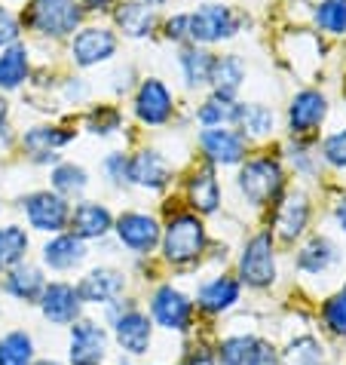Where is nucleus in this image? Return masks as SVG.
I'll use <instances>...</instances> for the list:
<instances>
[{
  "instance_id": "nucleus-1",
  "label": "nucleus",
  "mask_w": 346,
  "mask_h": 365,
  "mask_svg": "<svg viewBox=\"0 0 346 365\" xmlns=\"http://www.w3.org/2000/svg\"><path fill=\"white\" fill-rule=\"evenodd\" d=\"M209 249V230L196 212H178L162 225L159 255L169 267H193L199 264Z\"/></svg>"
},
{
  "instance_id": "nucleus-2",
  "label": "nucleus",
  "mask_w": 346,
  "mask_h": 365,
  "mask_svg": "<svg viewBox=\"0 0 346 365\" xmlns=\"http://www.w3.org/2000/svg\"><path fill=\"white\" fill-rule=\"evenodd\" d=\"M105 319L110 326V341L117 344L120 356L126 359H145L154 347V322L147 310L138 307V301H114L105 307Z\"/></svg>"
},
{
  "instance_id": "nucleus-3",
  "label": "nucleus",
  "mask_w": 346,
  "mask_h": 365,
  "mask_svg": "<svg viewBox=\"0 0 346 365\" xmlns=\"http://www.w3.org/2000/svg\"><path fill=\"white\" fill-rule=\"evenodd\" d=\"M276 240H273L270 230H258L254 237L246 240V246L239 252L236 279L242 282V289L267 292L276 286Z\"/></svg>"
},
{
  "instance_id": "nucleus-4",
  "label": "nucleus",
  "mask_w": 346,
  "mask_h": 365,
  "mask_svg": "<svg viewBox=\"0 0 346 365\" xmlns=\"http://www.w3.org/2000/svg\"><path fill=\"white\" fill-rule=\"evenodd\" d=\"M147 317L154 322V329L172 331V334H193L196 329V307L187 292H181L172 282H159L147 298Z\"/></svg>"
},
{
  "instance_id": "nucleus-5",
  "label": "nucleus",
  "mask_w": 346,
  "mask_h": 365,
  "mask_svg": "<svg viewBox=\"0 0 346 365\" xmlns=\"http://www.w3.org/2000/svg\"><path fill=\"white\" fill-rule=\"evenodd\" d=\"M218 365H282L279 347L261 334L233 331L215 341Z\"/></svg>"
},
{
  "instance_id": "nucleus-6",
  "label": "nucleus",
  "mask_w": 346,
  "mask_h": 365,
  "mask_svg": "<svg viewBox=\"0 0 346 365\" xmlns=\"http://www.w3.org/2000/svg\"><path fill=\"white\" fill-rule=\"evenodd\" d=\"M282 187H285V172L270 157L248 160L239 172V190L251 206H270V202H276L282 197Z\"/></svg>"
},
{
  "instance_id": "nucleus-7",
  "label": "nucleus",
  "mask_w": 346,
  "mask_h": 365,
  "mask_svg": "<svg viewBox=\"0 0 346 365\" xmlns=\"http://www.w3.org/2000/svg\"><path fill=\"white\" fill-rule=\"evenodd\" d=\"M110 331L95 319H77L68 331V365H108Z\"/></svg>"
},
{
  "instance_id": "nucleus-8",
  "label": "nucleus",
  "mask_w": 346,
  "mask_h": 365,
  "mask_svg": "<svg viewBox=\"0 0 346 365\" xmlns=\"http://www.w3.org/2000/svg\"><path fill=\"white\" fill-rule=\"evenodd\" d=\"M114 233L120 240V246L129 249L132 255H154L159 249V237H162V225L147 215V212H123L120 218H114Z\"/></svg>"
},
{
  "instance_id": "nucleus-9",
  "label": "nucleus",
  "mask_w": 346,
  "mask_h": 365,
  "mask_svg": "<svg viewBox=\"0 0 346 365\" xmlns=\"http://www.w3.org/2000/svg\"><path fill=\"white\" fill-rule=\"evenodd\" d=\"M40 313L49 326H74L77 319H83V307L86 304L80 301V292L74 282H65V279H53L46 282L43 295L37 301Z\"/></svg>"
},
{
  "instance_id": "nucleus-10",
  "label": "nucleus",
  "mask_w": 346,
  "mask_h": 365,
  "mask_svg": "<svg viewBox=\"0 0 346 365\" xmlns=\"http://www.w3.org/2000/svg\"><path fill=\"white\" fill-rule=\"evenodd\" d=\"M80 19H83V9L77 0H34L28 25L37 28L40 34L65 37L80 25Z\"/></svg>"
},
{
  "instance_id": "nucleus-11",
  "label": "nucleus",
  "mask_w": 346,
  "mask_h": 365,
  "mask_svg": "<svg viewBox=\"0 0 346 365\" xmlns=\"http://www.w3.org/2000/svg\"><path fill=\"white\" fill-rule=\"evenodd\" d=\"M242 298V282L236 279V273H218V277L206 279L196 289L193 307L202 313L206 319H218L224 313H230Z\"/></svg>"
},
{
  "instance_id": "nucleus-12",
  "label": "nucleus",
  "mask_w": 346,
  "mask_h": 365,
  "mask_svg": "<svg viewBox=\"0 0 346 365\" xmlns=\"http://www.w3.org/2000/svg\"><path fill=\"white\" fill-rule=\"evenodd\" d=\"M25 218L31 230L40 233H65L68 230V221H70V202L65 197H58L56 190H37L25 200Z\"/></svg>"
},
{
  "instance_id": "nucleus-13",
  "label": "nucleus",
  "mask_w": 346,
  "mask_h": 365,
  "mask_svg": "<svg viewBox=\"0 0 346 365\" xmlns=\"http://www.w3.org/2000/svg\"><path fill=\"white\" fill-rule=\"evenodd\" d=\"M77 292H80V301H83L86 307H108V304L123 298L126 273L117 270V267H93L89 273L80 277Z\"/></svg>"
},
{
  "instance_id": "nucleus-14",
  "label": "nucleus",
  "mask_w": 346,
  "mask_h": 365,
  "mask_svg": "<svg viewBox=\"0 0 346 365\" xmlns=\"http://www.w3.org/2000/svg\"><path fill=\"white\" fill-rule=\"evenodd\" d=\"M236 34V16L221 4H206L187 16V40L196 43H218Z\"/></svg>"
},
{
  "instance_id": "nucleus-15",
  "label": "nucleus",
  "mask_w": 346,
  "mask_h": 365,
  "mask_svg": "<svg viewBox=\"0 0 346 365\" xmlns=\"http://www.w3.org/2000/svg\"><path fill=\"white\" fill-rule=\"evenodd\" d=\"M310 227V200L303 190L285 194L276 202V215H273V240L279 242H298Z\"/></svg>"
},
{
  "instance_id": "nucleus-16",
  "label": "nucleus",
  "mask_w": 346,
  "mask_h": 365,
  "mask_svg": "<svg viewBox=\"0 0 346 365\" xmlns=\"http://www.w3.org/2000/svg\"><path fill=\"white\" fill-rule=\"evenodd\" d=\"M86 255H89L86 242L80 240V237H74L70 230L56 233V237L49 240L43 249H40V261H43V267H49L53 273H70V270H77L86 261Z\"/></svg>"
},
{
  "instance_id": "nucleus-17",
  "label": "nucleus",
  "mask_w": 346,
  "mask_h": 365,
  "mask_svg": "<svg viewBox=\"0 0 346 365\" xmlns=\"http://www.w3.org/2000/svg\"><path fill=\"white\" fill-rule=\"evenodd\" d=\"M68 230L80 237L83 242L89 240H105L108 233H114V215H110L108 206L93 200H83L70 209V221H68Z\"/></svg>"
},
{
  "instance_id": "nucleus-18",
  "label": "nucleus",
  "mask_w": 346,
  "mask_h": 365,
  "mask_svg": "<svg viewBox=\"0 0 346 365\" xmlns=\"http://www.w3.org/2000/svg\"><path fill=\"white\" fill-rule=\"evenodd\" d=\"M114 53H117V37L110 34L108 28H83V31L74 37V46H70L74 62L83 68L108 62Z\"/></svg>"
},
{
  "instance_id": "nucleus-19",
  "label": "nucleus",
  "mask_w": 346,
  "mask_h": 365,
  "mask_svg": "<svg viewBox=\"0 0 346 365\" xmlns=\"http://www.w3.org/2000/svg\"><path fill=\"white\" fill-rule=\"evenodd\" d=\"M325 114H328V101H325V96L315 93V89H300V93L291 98L288 126H291L294 135H307L322 123Z\"/></svg>"
},
{
  "instance_id": "nucleus-20",
  "label": "nucleus",
  "mask_w": 346,
  "mask_h": 365,
  "mask_svg": "<svg viewBox=\"0 0 346 365\" xmlns=\"http://www.w3.org/2000/svg\"><path fill=\"white\" fill-rule=\"evenodd\" d=\"M199 145L206 150L209 163H221V166H233L246 157V138L233 129H224V126H215V129H206L199 135Z\"/></svg>"
},
{
  "instance_id": "nucleus-21",
  "label": "nucleus",
  "mask_w": 346,
  "mask_h": 365,
  "mask_svg": "<svg viewBox=\"0 0 346 365\" xmlns=\"http://www.w3.org/2000/svg\"><path fill=\"white\" fill-rule=\"evenodd\" d=\"M187 200H190V209L196 215H215L221 209V185L215 178V169L211 166H199L190 172L187 178Z\"/></svg>"
},
{
  "instance_id": "nucleus-22",
  "label": "nucleus",
  "mask_w": 346,
  "mask_h": 365,
  "mask_svg": "<svg viewBox=\"0 0 346 365\" xmlns=\"http://www.w3.org/2000/svg\"><path fill=\"white\" fill-rule=\"evenodd\" d=\"M172 93L159 80H145L138 89V98H135V114L141 123L147 126H162L166 120L172 117Z\"/></svg>"
},
{
  "instance_id": "nucleus-23",
  "label": "nucleus",
  "mask_w": 346,
  "mask_h": 365,
  "mask_svg": "<svg viewBox=\"0 0 346 365\" xmlns=\"http://www.w3.org/2000/svg\"><path fill=\"white\" fill-rule=\"evenodd\" d=\"M43 289H46V277L37 264H28L25 261V264H19V267L4 273V292L13 301L37 304L40 295H43Z\"/></svg>"
},
{
  "instance_id": "nucleus-24",
  "label": "nucleus",
  "mask_w": 346,
  "mask_h": 365,
  "mask_svg": "<svg viewBox=\"0 0 346 365\" xmlns=\"http://www.w3.org/2000/svg\"><path fill=\"white\" fill-rule=\"evenodd\" d=\"M129 181H135L147 190H159L172 181V169L157 150H141L129 160Z\"/></svg>"
},
{
  "instance_id": "nucleus-25",
  "label": "nucleus",
  "mask_w": 346,
  "mask_h": 365,
  "mask_svg": "<svg viewBox=\"0 0 346 365\" xmlns=\"http://www.w3.org/2000/svg\"><path fill=\"white\" fill-rule=\"evenodd\" d=\"M279 356H282V365H328L325 344L310 331L294 334V338L279 350Z\"/></svg>"
},
{
  "instance_id": "nucleus-26",
  "label": "nucleus",
  "mask_w": 346,
  "mask_h": 365,
  "mask_svg": "<svg viewBox=\"0 0 346 365\" xmlns=\"http://www.w3.org/2000/svg\"><path fill=\"white\" fill-rule=\"evenodd\" d=\"M37 362V344L34 334L25 329H9L0 334V365H34Z\"/></svg>"
},
{
  "instance_id": "nucleus-27",
  "label": "nucleus",
  "mask_w": 346,
  "mask_h": 365,
  "mask_svg": "<svg viewBox=\"0 0 346 365\" xmlns=\"http://www.w3.org/2000/svg\"><path fill=\"white\" fill-rule=\"evenodd\" d=\"M334 261H337V249H334V242L325 240V237H313L298 249V270L310 273V277L325 273Z\"/></svg>"
},
{
  "instance_id": "nucleus-28",
  "label": "nucleus",
  "mask_w": 346,
  "mask_h": 365,
  "mask_svg": "<svg viewBox=\"0 0 346 365\" xmlns=\"http://www.w3.org/2000/svg\"><path fill=\"white\" fill-rule=\"evenodd\" d=\"M28 249H31V237L19 225H4L0 227V273L25 264Z\"/></svg>"
},
{
  "instance_id": "nucleus-29",
  "label": "nucleus",
  "mask_w": 346,
  "mask_h": 365,
  "mask_svg": "<svg viewBox=\"0 0 346 365\" xmlns=\"http://www.w3.org/2000/svg\"><path fill=\"white\" fill-rule=\"evenodd\" d=\"M246 80V65H242L239 56H221L215 58V68H211V83H215V96L221 98H233L236 89Z\"/></svg>"
},
{
  "instance_id": "nucleus-30",
  "label": "nucleus",
  "mask_w": 346,
  "mask_h": 365,
  "mask_svg": "<svg viewBox=\"0 0 346 365\" xmlns=\"http://www.w3.org/2000/svg\"><path fill=\"white\" fill-rule=\"evenodd\" d=\"M120 31L129 34V37H147L150 28H154V6L147 4H135V0H129L114 13Z\"/></svg>"
},
{
  "instance_id": "nucleus-31",
  "label": "nucleus",
  "mask_w": 346,
  "mask_h": 365,
  "mask_svg": "<svg viewBox=\"0 0 346 365\" xmlns=\"http://www.w3.org/2000/svg\"><path fill=\"white\" fill-rule=\"evenodd\" d=\"M68 141H70V133H62L56 126H37L25 135V148L31 150V157L37 163H46V160H56L53 150L68 145Z\"/></svg>"
},
{
  "instance_id": "nucleus-32",
  "label": "nucleus",
  "mask_w": 346,
  "mask_h": 365,
  "mask_svg": "<svg viewBox=\"0 0 346 365\" xmlns=\"http://www.w3.org/2000/svg\"><path fill=\"white\" fill-rule=\"evenodd\" d=\"M236 123L248 138H267L273 133V110L263 105H239L236 108Z\"/></svg>"
},
{
  "instance_id": "nucleus-33",
  "label": "nucleus",
  "mask_w": 346,
  "mask_h": 365,
  "mask_svg": "<svg viewBox=\"0 0 346 365\" xmlns=\"http://www.w3.org/2000/svg\"><path fill=\"white\" fill-rule=\"evenodd\" d=\"M319 319H322V329L331 338H346V286L322 301Z\"/></svg>"
},
{
  "instance_id": "nucleus-34",
  "label": "nucleus",
  "mask_w": 346,
  "mask_h": 365,
  "mask_svg": "<svg viewBox=\"0 0 346 365\" xmlns=\"http://www.w3.org/2000/svg\"><path fill=\"white\" fill-rule=\"evenodd\" d=\"M28 77V49L25 46H9L0 56V86L4 89H16L22 86Z\"/></svg>"
},
{
  "instance_id": "nucleus-35",
  "label": "nucleus",
  "mask_w": 346,
  "mask_h": 365,
  "mask_svg": "<svg viewBox=\"0 0 346 365\" xmlns=\"http://www.w3.org/2000/svg\"><path fill=\"white\" fill-rule=\"evenodd\" d=\"M181 68H184V77L190 86H202L211 80V68H215V56L206 53V49H187L181 56Z\"/></svg>"
},
{
  "instance_id": "nucleus-36",
  "label": "nucleus",
  "mask_w": 346,
  "mask_h": 365,
  "mask_svg": "<svg viewBox=\"0 0 346 365\" xmlns=\"http://www.w3.org/2000/svg\"><path fill=\"white\" fill-rule=\"evenodd\" d=\"M86 185H89L86 172L80 169V166H74V163H62V166L53 172V187H56V194L65 197V200L80 197L86 190Z\"/></svg>"
},
{
  "instance_id": "nucleus-37",
  "label": "nucleus",
  "mask_w": 346,
  "mask_h": 365,
  "mask_svg": "<svg viewBox=\"0 0 346 365\" xmlns=\"http://www.w3.org/2000/svg\"><path fill=\"white\" fill-rule=\"evenodd\" d=\"M236 108L239 105H233V98H209L206 105L199 108V123H206L209 129H215V126H227V123H236Z\"/></svg>"
},
{
  "instance_id": "nucleus-38",
  "label": "nucleus",
  "mask_w": 346,
  "mask_h": 365,
  "mask_svg": "<svg viewBox=\"0 0 346 365\" xmlns=\"http://www.w3.org/2000/svg\"><path fill=\"white\" fill-rule=\"evenodd\" d=\"M315 22L328 34H343L346 31V0H322L315 9Z\"/></svg>"
},
{
  "instance_id": "nucleus-39",
  "label": "nucleus",
  "mask_w": 346,
  "mask_h": 365,
  "mask_svg": "<svg viewBox=\"0 0 346 365\" xmlns=\"http://www.w3.org/2000/svg\"><path fill=\"white\" fill-rule=\"evenodd\" d=\"M178 365H218L215 359V341H190L184 353H181Z\"/></svg>"
},
{
  "instance_id": "nucleus-40",
  "label": "nucleus",
  "mask_w": 346,
  "mask_h": 365,
  "mask_svg": "<svg viewBox=\"0 0 346 365\" xmlns=\"http://www.w3.org/2000/svg\"><path fill=\"white\" fill-rule=\"evenodd\" d=\"M86 123L93 133L108 135V133H114V129H120V110L117 108H95L93 114L86 117Z\"/></svg>"
},
{
  "instance_id": "nucleus-41",
  "label": "nucleus",
  "mask_w": 346,
  "mask_h": 365,
  "mask_svg": "<svg viewBox=\"0 0 346 365\" xmlns=\"http://www.w3.org/2000/svg\"><path fill=\"white\" fill-rule=\"evenodd\" d=\"M322 157L328 160L331 166H337V169H343V166H346V129H343V133H334V135L325 138V145H322Z\"/></svg>"
},
{
  "instance_id": "nucleus-42",
  "label": "nucleus",
  "mask_w": 346,
  "mask_h": 365,
  "mask_svg": "<svg viewBox=\"0 0 346 365\" xmlns=\"http://www.w3.org/2000/svg\"><path fill=\"white\" fill-rule=\"evenodd\" d=\"M105 169H108V175H110L114 185H126L129 181V160L123 154H110L105 160Z\"/></svg>"
},
{
  "instance_id": "nucleus-43",
  "label": "nucleus",
  "mask_w": 346,
  "mask_h": 365,
  "mask_svg": "<svg viewBox=\"0 0 346 365\" xmlns=\"http://www.w3.org/2000/svg\"><path fill=\"white\" fill-rule=\"evenodd\" d=\"M16 37H19V22H16V16L9 13V9L0 6V46L13 43Z\"/></svg>"
},
{
  "instance_id": "nucleus-44",
  "label": "nucleus",
  "mask_w": 346,
  "mask_h": 365,
  "mask_svg": "<svg viewBox=\"0 0 346 365\" xmlns=\"http://www.w3.org/2000/svg\"><path fill=\"white\" fill-rule=\"evenodd\" d=\"M166 34L169 40H187V16H175L166 22Z\"/></svg>"
},
{
  "instance_id": "nucleus-45",
  "label": "nucleus",
  "mask_w": 346,
  "mask_h": 365,
  "mask_svg": "<svg viewBox=\"0 0 346 365\" xmlns=\"http://www.w3.org/2000/svg\"><path fill=\"white\" fill-rule=\"evenodd\" d=\"M334 218H337V225H340V230L346 233V197L337 202V206H334Z\"/></svg>"
},
{
  "instance_id": "nucleus-46",
  "label": "nucleus",
  "mask_w": 346,
  "mask_h": 365,
  "mask_svg": "<svg viewBox=\"0 0 346 365\" xmlns=\"http://www.w3.org/2000/svg\"><path fill=\"white\" fill-rule=\"evenodd\" d=\"M110 4H114V0H83L86 9H110Z\"/></svg>"
},
{
  "instance_id": "nucleus-47",
  "label": "nucleus",
  "mask_w": 346,
  "mask_h": 365,
  "mask_svg": "<svg viewBox=\"0 0 346 365\" xmlns=\"http://www.w3.org/2000/svg\"><path fill=\"white\" fill-rule=\"evenodd\" d=\"M34 365H62V362H58V359H40V356H37Z\"/></svg>"
},
{
  "instance_id": "nucleus-48",
  "label": "nucleus",
  "mask_w": 346,
  "mask_h": 365,
  "mask_svg": "<svg viewBox=\"0 0 346 365\" xmlns=\"http://www.w3.org/2000/svg\"><path fill=\"white\" fill-rule=\"evenodd\" d=\"M4 117H6V101H0V129H4Z\"/></svg>"
},
{
  "instance_id": "nucleus-49",
  "label": "nucleus",
  "mask_w": 346,
  "mask_h": 365,
  "mask_svg": "<svg viewBox=\"0 0 346 365\" xmlns=\"http://www.w3.org/2000/svg\"><path fill=\"white\" fill-rule=\"evenodd\" d=\"M145 365H162V362H145Z\"/></svg>"
},
{
  "instance_id": "nucleus-50",
  "label": "nucleus",
  "mask_w": 346,
  "mask_h": 365,
  "mask_svg": "<svg viewBox=\"0 0 346 365\" xmlns=\"http://www.w3.org/2000/svg\"><path fill=\"white\" fill-rule=\"evenodd\" d=\"M150 4H162V0H150Z\"/></svg>"
},
{
  "instance_id": "nucleus-51",
  "label": "nucleus",
  "mask_w": 346,
  "mask_h": 365,
  "mask_svg": "<svg viewBox=\"0 0 346 365\" xmlns=\"http://www.w3.org/2000/svg\"><path fill=\"white\" fill-rule=\"evenodd\" d=\"M120 365H129V362H120Z\"/></svg>"
}]
</instances>
